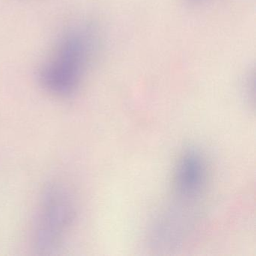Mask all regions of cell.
<instances>
[{
	"instance_id": "1",
	"label": "cell",
	"mask_w": 256,
	"mask_h": 256,
	"mask_svg": "<svg viewBox=\"0 0 256 256\" xmlns=\"http://www.w3.org/2000/svg\"><path fill=\"white\" fill-rule=\"evenodd\" d=\"M95 28L84 25L64 34L54 58L40 70L44 89L60 97L72 96L98 48Z\"/></svg>"
},
{
	"instance_id": "2",
	"label": "cell",
	"mask_w": 256,
	"mask_h": 256,
	"mask_svg": "<svg viewBox=\"0 0 256 256\" xmlns=\"http://www.w3.org/2000/svg\"><path fill=\"white\" fill-rule=\"evenodd\" d=\"M76 217L70 190L60 182L49 184L42 194L34 230V245L43 254L58 250Z\"/></svg>"
},
{
	"instance_id": "3",
	"label": "cell",
	"mask_w": 256,
	"mask_h": 256,
	"mask_svg": "<svg viewBox=\"0 0 256 256\" xmlns=\"http://www.w3.org/2000/svg\"><path fill=\"white\" fill-rule=\"evenodd\" d=\"M206 164L198 151L190 149L180 158L174 180L175 206L190 208L196 203L206 185Z\"/></svg>"
}]
</instances>
